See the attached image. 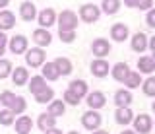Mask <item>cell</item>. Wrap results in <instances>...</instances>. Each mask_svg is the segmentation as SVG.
I'll use <instances>...</instances> for the list:
<instances>
[{
  "label": "cell",
  "mask_w": 155,
  "mask_h": 134,
  "mask_svg": "<svg viewBox=\"0 0 155 134\" xmlns=\"http://www.w3.org/2000/svg\"><path fill=\"white\" fill-rule=\"evenodd\" d=\"M56 23H58V31H76L78 27V14L72 10H62L60 14H56Z\"/></svg>",
  "instance_id": "cell-1"
},
{
  "label": "cell",
  "mask_w": 155,
  "mask_h": 134,
  "mask_svg": "<svg viewBox=\"0 0 155 134\" xmlns=\"http://www.w3.org/2000/svg\"><path fill=\"white\" fill-rule=\"evenodd\" d=\"M45 59H47V55L41 47H33V49L25 51V64L31 66V68H41L45 64Z\"/></svg>",
  "instance_id": "cell-2"
},
{
  "label": "cell",
  "mask_w": 155,
  "mask_h": 134,
  "mask_svg": "<svg viewBox=\"0 0 155 134\" xmlns=\"http://www.w3.org/2000/svg\"><path fill=\"white\" fill-rule=\"evenodd\" d=\"M101 122H103V117H101L99 111H93V109H89V111H85L81 115V124H84V128L87 130H97V128H101Z\"/></svg>",
  "instance_id": "cell-3"
},
{
  "label": "cell",
  "mask_w": 155,
  "mask_h": 134,
  "mask_svg": "<svg viewBox=\"0 0 155 134\" xmlns=\"http://www.w3.org/2000/svg\"><path fill=\"white\" fill-rule=\"evenodd\" d=\"M101 16V8L95 6V4H84L80 8V20L85 23H95Z\"/></svg>",
  "instance_id": "cell-4"
},
{
  "label": "cell",
  "mask_w": 155,
  "mask_h": 134,
  "mask_svg": "<svg viewBox=\"0 0 155 134\" xmlns=\"http://www.w3.org/2000/svg\"><path fill=\"white\" fill-rule=\"evenodd\" d=\"M134 132L136 134H149L151 132V128H153V121H151V117L149 115H138V117H134Z\"/></svg>",
  "instance_id": "cell-5"
},
{
  "label": "cell",
  "mask_w": 155,
  "mask_h": 134,
  "mask_svg": "<svg viewBox=\"0 0 155 134\" xmlns=\"http://www.w3.org/2000/svg\"><path fill=\"white\" fill-rule=\"evenodd\" d=\"M29 43H27V37L25 35H14L8 39V49L12 55H25Z\"/></svg>",
  "instance_id": "cell-6"
},
{
  "label": "cell",
  "mask_w": 155,
  "mask_h": 134,
  "mask_svg": "<svg viewBox=\"0 0 155 134\" xmlns=\"http://www.w3.org/2000/svg\"><path fill=\"white\" fill-rule=\"evenodd\" d=\"M37 23L43 29H48L51 25L56 23V12L52 10V8H45V10L37 12Z\"/></svg>",
  "instance_id": "cell-7"
},
{
  "label": "cell",
  "mask_w": 155,
  "mask_h": 134,
  "mask_svg": "<svg viewBox=\"0 0 155 134\" xmlns=\"http://www.w3.org/2000/svg\"><path fill=\"white\" fill-rule=\"evenodd\" d=\"M19 18L23 22H35L37 20V6L31 0H25V2L19 4Z\"/></svg>",
  "instance_id": "cell-8"
},
{
  "label": "cell",
  "mask_w": 155,
  "mask_h": 134,
  "mask_svg": "<svg viewBox=\"0 0 155 134\" xmlns=\"http://www.w3.org/2000/svg\"><path fill=\"white\" fill-rule=\"evenodd\" d=\"M91 52H93L95 59H105L110 52V43L107 39H103V37H99V39H95L91 43Z\"/></svg>",
  "instance_id": "cell-9"
},
{
  "label": "cell",
  "mask_w": 155,
  "mask_h": 134,
  "mask_svg": "<svg viewBox=\"0 0 155 134\" xmlns=\"http://www.w3.org/2000/svg\"><path fill=\"white\" fill-rule=\"evenodd\" d=\"M85 97H87L85 99V101H87V107L93 109V111H99V109H103L105 105H107V97H105L103 92H89Z\"/></svg>",
  "instance_id": "cell-10"
},
{
  "label": "cell",
  "mask_w": 155,
  "mask_h": 134,
  "mask_svg": "<svg viewBox=\"0 0 155 134\" xmlns=\"http://www.w3.org/2000/svg\"><path fill=\"white\" fill-rule=\"evenodd\" d=\"M31 39L35 41V45H37V47H41V49H45V47H48V45L52 43V35H51V31H48V29H43V27H37V29L33 31Z\"/></svg>",
  "instance_id": "cell-11"
},
{
  "label": "cell",
  "mask_w": 155,
  "mask_h": 134,
  "mask_svg": "<svg viewBox=\"0 0 155 134\" xmlns=\"http://www.w3.org/2000/svg\"><path fill=\"white\" fill-rule=\"evenodd\" d=\"M109 72H110V66L105 59H95L91 62V74L95 78H105V76H109Z\"/></svg>",
  "instance_id": "cell-12"
},
{
  "label": "cell",
  "mask_w": 155,
  "mask_h": 134,
  "mask_svg": "<svg viewBox=\"0 0 155 134\" xmlns=\"http://www.w3.org/2000/svg\"><path fill=\"white\" fill-rule=\"evenodd\" d=\"M147 39L149 37L145 35V33H142V31L134 33V35L130 37V47H132V51L134 52H143L147 49Z\"/></svg>",
  "instance_id": "cell-13"
},
{
  "label": "cell",
  "mask_w": 155,
  "mask_h": 134,
  "mask_svg": "<svg viewBox=\"0 0 155 134\" xmlns=\"http://www.w3.org/2000/svg\"><path fill=\"white\" fill-rule=\"evenodd\" d=\"M110 37H113V41H116V43H124L130 37L128 25H126V23H114V25L110 27Z\"/></svg>",
  "instance_id": "cell-14"
},
{
  "label": "cell",
  "mask_w": 155,
  "mask_h": 134,
  "mask_svg": "<svg viewBox=\"0 0 155 134\" xmlns=\"http://www.w3.org/2000/svg\"><path fill=\"white\" fill-rule=\"evenodd\" d=\"M114 121L118 122L120 126H128V124L134 121V113L130 111V107H116V111H114Z\"/></svg>",
  "instance_id": "cell-15"
},
{
  "label": "cell",
  "mask_w": 155,
  "mask_h": 134,
  "mask_svg": "<svg viewBox=\"0 0 155 134\" xmlns=\"http://www.w3.org/2000/svg\"><path fill=\"white\" fill-rule=\"evenodd\" d=\"M10 78H12V82L16 85H25L29 82V70L25 66H16L12 70V74H10Z\"/></svg>",
  "instance_id": "cell-16"
},
{
  "label": "cell",
  "mask_w": 155,
  "mask_h": 134,
  "mask_svg": "<svg viewBox=\"0 0 155 134\" xmlns=\"http://www.w3.org/2000/svg\"><path fill=\"white\" fill-rule=\"evenodd\" d=\"M41 76L47 82H56V80L60 78V72H58L54 62H45V64L41 66Z\"/></svg>",
  "instance_id": "cell-17"
},
{
  "label": "cell",
  "mask_w": 155,
  "mask_h": 134,
  "mask_svg": "<svg viewBox=\"0 0 155 134\" xmlns=\"http://www.w3.org/2000/svg\"><path fill=\"white\" fill-rule=\"evenodd\" d=\"M31 128H33L31 117L19 115V117L16 119V134H31Z\"/></svg>",
  "instance_id": "cell-18"
},
{
  "label": "cell",
  "mask_w": 155,
  "mask_h": 134,
  "mask_svg": "<svg viewBox=\"0 0 155 134\" xmlns=\"http://www.w3.org/2000/svg\"><path fill=\"white\" fill-rule=\"evenodd\" d=\"M16 25V16H14V12L10 10H0V31H8L12 29V27Z\"/></svg>",
  "instance_id": "cell-19"
},
{
  "label": "cell",
  "mask_w": 155,
  "mask_h": 134,
  "mask_svg": "<svg viewBox=\"0 0 155 134\" xmlns=\"http://www.w3.org/2000/svg\"><path fill=\"white\" fill-rule=\"evenodd\" d=\"M110 74H113V78L116 82H124L126 76L130 74V66L126 62H116L114 66H110Z\"/></svg>",
  "instance_id": "cell-20"
},
{
  "label": "cell",
  "mask_w": 155,
  "mask_h": 134,
  "mask_svg": "<svg viewBox=\"0 0 155 134\" xmlns=\"http://www.w3.org/2000/svg\"><path fill=\"white\" fill-rule=\"evenodd\" d=\"M132 101H134V97L130 93V89H118L114 93V105L116 107H130Z\"/></svg>",
  "instance_id": "cell-21"
},
{
  "label": "cell",
  "mask_w": 155,
  "mask_h": 134,
  "mask_svg": "<svg viewBox=\"0 0 155 134\" xmlns=\"http://www.w3.org/2000/svg\"><path fill=\"white\" fill-rule=\"evenodd\" d=\"M68 89H70L72 93H76L80 99H84L87 93H89V89H87V84L85 80H72L70 84H68Z\"/></svg>",
  "instance_id": "cell-22"
},
{
  "label": "cell",
  "mask_w": 155,
  "mask_h": 134,
  "mask_svg": "<svg viewBox=\"0 0 155 134\" xmlns=\"http://www.w3.org/2000/svg\"><path fill=\"white\" fill-rule=\"evenodd\" d=\"M52 62L56 64V68H58V72H60V76H70L72 70H74V64H72V60L66 59V56H58V59H54Z\"/></svg>",
  "instance_id": "cell-23"
},
{
  "label": "cell",
  "mask_w": 155,
  "mask_h": 134,
  "mask_svg": "<svg viewBox=\"0 0 155 134\" xmlns=\"http://www.w3.org/2000/svg\"><path fill=\"white\" fill-rule=\"evenodd\" d=\"M48 115H52L54 119L62 117V115L66 113V103L62 101V99H52L51 103H48V109H47Z\"/></svg>",
  "instance_id": "cell-24"
},
{
  "label": "cell",
  "mask_w": 155,
  "mask_h": 134,
  "mask_svg": "<svg viewBox=\"0 0 155 134\" xmlns=\"http://www.w3.org/2000/svg\"><path fill=\"white\" fill-rule=\"evenodd\" d=\"M37 126L45 132V130H48V128H54L56 126V119L52 117V115H48V113H41V115H39V119H37Z\"/></svg>",
  "instance_id": "cell-25"
},
{
  "label": "cell",
  "mask_w": 155,
  "mask_h": 134,
  "mask_svg": "<svg viewBox=\"0 0 155 134\" xmlns=\"http://www.w3.org/2000/svg\"><path fill=\"white\" fill-rule=\"evenodd\" d=\"M27 85H29V92L35 95V93L43 92V89L47 88V80L43 78V76H31V80L27 82Z\"/></svg>",
  "instance_id": "cell-26"
},
{
  "label": "cell",
  "mask_w": 155,
  "mask_h": 134,
  "mask_svg": "<svg viewBox=\"0 0 155 134\" xmlns=\"http://www.w3.org/2000/svg\"><path fill=\"white\" fill-rule=\"evenodd\" d=\"M155 70V64L151 60V56H140L138 59V72L140 74H151Z\"/></svg>",
  "instance_id": "cell-27"
},
{
  "label": "cell",
  "mask_w": 155,
  "mask_h": 134,
  "mask_svg": "<svg viewBox=\"0 0 155 134\" xmlns=\"http://www.w3.org/2000/svg\"><path fill=\"white\" fill-rule=\"evenodd\" d=\"M120 0H103L101 2V12H105L107 16H114L120 10Z\"/></svg>",
  "instance_id": "cell-28"
},
{
  "label": "cell",
  "mask_w": 155,
  "mask_h": 134,
  "mask_svg": "<svg viewBox=\"0 0 155 134\" xmlns=\"http://www.w3.org/2000/svg\"><path fill=\"white\" fill-rule=\"evenodd\" d=\"M122 84L126 85V89L140 88V85H142V74H140V72H132V70H130V74L126 76V80H124Z\"/></svg>",
  "instance_id": "cell-29"
},
{
  "label": "cell",
  "mask_w": 155,
  "mask_h": 134,
  "mask_svg": "<svg viewBox=\"0 0 155 134\" xmlns=\"http://www.w3.org/2000/svg\"><path fill=\"white\" fill-rule=\"evenodd\" d=\"M52 99H54V89L52 88H47L43 89V92H39V93H35V101L37 103H41V105H45V103H51Z\"/></svg>",
  "instance_id": "cell-30"
},
{
  "label": "cell",
  "mask_w": 155,
  "mask_h": 134,
  "mask_svg": "<svg viewBox=\"0 0 155 134\" xmlns=\"http://www.w3.org/2000/svg\"><path fill=\"white\" fill-rule=\"evenodd\" d=\"M27 109V101L21 97V95H16V99H14L12 107H10V111H12L14 115H23Z\"/></svg>",
  "instance_id": "cell-31"
},
{
  "label": "cell",
  "mask_w": 155,
  "mask_h": 134,
  "mask_svg": "<svg viewBox=\"0 0 155 134\" xmlns=\"http://www.w3.org/2000/svg\"><path fill=\"white\" fill-rule=\"evenodd\" d=\"M14 121H16V115H14L10 109H0V124L2 126H12L14 124Z\"/></svg>",
  "instance_id": "cell-32"
},
{
  "label": "cell",
  "mask_w": 155,
  "mask_h": 134,
  "mask_svg": "<svg viewBox=\"0 0 155 134\" xmlns=\"http://www.w3.org/2000/svg\"><path fill=\"white\" fill-rule=\"evenodd\" d=\"M12 70H14L12 62H10L8 59H0V80H6V78H10Z\"/></svg>",
  "instance_id": "cell-33"
},
{
  "label": "cell",
  "mask_w": 155,
  "mask_h": 134,
  "mask_svg": "<svg viewBox=\"0 0 155 134\" xmlns=\"http://www.w3.org/2000/svg\"><path fill=\"white\" fill-rule=\"evenodd\" d=\"M142 89L147 97H155V76H149L145 82H142Z\"/></svg>",
  "instance_id": "cell-34"
},
{
  "label": "cell",
  "mask_w": 155,
  "mask_h": 134,
  "mask_svg": "<svg viewBox=\"0 0 155 134\" xmlns=\"http://www.w3.org/2000/svg\"><path fill=\"white\" fill-rule=\"evenodd\" d=\"M14 99H16V93H14V92H10V89H4V92L0 93V105H4L6 109L12 107Z\"/></svg>",
  "instance_id": "cell-35"
},
{
  "label": "cell",
  "mask_w": 155,
  "mask_h": 134,
  "mask_svg": "<svg viewBox=\"0 0 155 134\" xmlns=\"http://www.w3.org/2000/svg\"><path fill=\"white\" fill-rule=\"evenodd\" d=\"M62 101H64L66 105H72V107H78V105H80V101H81V99L78 97L76 93H72L70 89H66V92L62 93Z\"/></svg>",
  "instance_id": "cell-36"
},
{
  "label": "cell",
  "mask_w": 155,
  "mask_h": 134,
  "mask_svg": "<svg viewBox=\"0 0 155 134\" xmlns=\"http://www.w3.org/2000/svg\"><path fill=\"white\" fill-rule=\"evenodd\" d=\"M58 37H60L62 43H74L76 31H58Z\"/></svg>",
  "instance_id": "cell-37"
},
{
  "label": "cell",
  "mask_w": 155,
  "mask_h": 134,
  "mask_svg": "<svg viewBox=\"0 0 155 134\" xmlns=\"http://www.w3.org/2000/svg\"><path fill=\"white\" fill-rule=\"evenodd\" d=\"M145 23H147L151 29H155V8L147 10V16H145Z\"/></svg>",
  "instance_id": "cell-38"
},
{
  "label": "cell",
  "mask_w": 155,
  "mask_h": 134,
  "mask_svg": "<svg viewBox=\"0 0 155 134\" xmlns=\"http://www.w3.org/2000/svg\"><path fill=\"white\" fill-rule=\"evenodd\" d=\"M153 6V0H138L136 2V8H140V10H151Z\"/></svg>",
  "instance_id": "cell-39"
},
{
  "label": "cell",
  "mask_w": 155,
  "mask_h": 134,
  "mask_svg": "<svg viewBox=\"0 0 155 134\" xmlns=\"http://www.w3.org/2000/svg\"><path fill=\"white\" fill-rule=\"evenodd\" d=\"M0 49H8V35H6V31H0Z\"/></svg>",
  "instance_id": "cell-40"
},
{
  "label": "cell",
  "mask_w": 155,
  "mask_h": 134,
  "mask_svg": "<svg viewBox=\"0 0 155 134\" xmlns=\"http://www.w3.org/2000/svg\"><path fill=\"white\" fill-rule=\"evenodd\" d=\"M147 49H151V52H155V35L147 39Z\"/></svg>",
  "instance_id": "cell-41"
},
{
  "label": "cell",
  "mask_w": 155,
  "mask_h": 134,
  "mask_svg": "<svg viewBox=\"0 0 155 134\" xmlns=\"http://www.w3.org/2000/svg\"><path fill=\"white\" fill-rule=\"evenodd\" d=\"M45 134H62V130H60V128H48V130H45Z\"/></svg>",
  "instance_id": "cell-42"
},
{
  "label": "cell",
  "mask_w": 155,
  "mask_h": 134,
  "mask_svg": "<svg viewBox=\"0 0 155 134\" xmlns=\"http://www.w3.org/2000/svg\"><path fill=\"white\" fill-rule=\"evenodd\" d=\"M136 2H138V0H124V6H128V8H136Z\"/></svg>",
  "instance_id": "cell-43"
},
{
  "label": "cell",
  "mask_w": 155,
  "mask_h": 134,
  "mask_svg": "<svg viewBox=\"0 0 155 134\" xmlns=\"http://www.w3.org/2000/svg\"><path fill=\"white\" fill-rule=\"evenodd\" d=\"M8 4H10V0H0V10H4Z\"/></svg>",
  "instance_id": "cell-44"
},
{
  "label": "cell",
  "mask_w": 155,
  "mask_h": 134,
  "mask_svg": "<svg viewBox=\"0 0 155 134\" xmlns=\"http://www.w3.org/2000/svg\"><path fill=\"white\" fill-rule=\"evenodd\" d=\"M91 134H109V132H107V130H99V128H97V130H93Z\"/></svg>",
  "instance_id": "cell-45"
},
{
  "label": "cell",
  "mask_w": 155,
  "mask_h": 134,
  "mask_svg": "<svg viewBox=\"0 0 155 134\" xmlns=\"http://www.w3.org/2000/svg\"><path fill=\"white\" fill-rule=\"evenodd\" d=\"M120 134H136V132H134V130H122Z\"/></svg>",
  "instance_id": "cell-46"
},
{
  "label": "cell",
  "mask_w": 155,
  "mask_h": 134,
  "mask_svg": "<svg viewBox=\"0 0 155 134\" xmlns=\"http://www.w3.org/2000/svg\"><path fill=\"white\" fill-rule=\"evenodd\" d=\"M4 52H6V49H0V59L4 56Z\"/></svg>",
  "instance_id": "cell-47"
},
{
  "label": "cell",
  "mask_w": 155,
  "mask_h": 134,
  "mask_svg": "<svg viewBox=\"0 0 155 134\" xmlns=\"http://www.w3.org/2000/svg\"><path fill=\"white\" fill-rule=\"evenodd\" d=\"M68 134H80V132H78V130H70V132H68Z\"/></svg>",
  "instance_id": "cell-48"
},
{
  "label": "cell",
  "mask_w": 155,
  "mask_h": 134,
  "mask_svg": "<svg viewBox=\"0 0 155 134\" xmlns=\"http://www.w3.org/2000/svg\"><path fill=\"white\" fill-rule=\"evenodd\" d=\"M151 60H153V64H155V52H153V55H151Z\"/></svg>",
  "instance_id": "cell-49"
},
{
  "label": "cell",
  "mask_w": 155,
  "mask_h": 134,
  "mask_svg": "<svg viewBox=\"0 0 155 134\" xmlns=\"http://www.w3.org/2000/svg\"><path fill=\"white\" fill-rule=\"evenodd\" d=\"M151 109H153V111H155V101H153V105H151Z\"/></svg>",
  "instance_id": "cell-50"
}]
</instances>
